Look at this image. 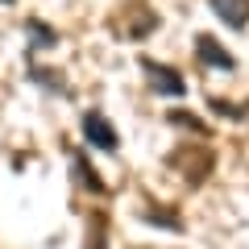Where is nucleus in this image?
<instances>
[{
  "label": "nucleus",
  "mask_w": 249,
  "mask_h": 249,
  "mask_svg": "<svg viewBox=\"0 0 249 249\" xmlns=\"http://www.w3.org/2000/svg\"><path fill=\"white\" fill-rule=\"evenodd\" d=\"M142 71H145V79H150V88L158 91V96H183V91H187L183 75H178L175 67H166V62L142 58Z\"/></svg>",
  "instance_id": "nucleus-1"
},
{
  "label": "nucleus",
  "mask_w": 249,
  "mask_h": 249,
  "mask_svg": "<svg viewBox=\"0 0 249 249\" xmlns=\"http://www.w3.org/2000/svg\"><path fill=\"white\" fill-rule=\"evenodd\" d=\"M83 137H88V145H96L104 154H112L121 145V137H116V129L108 124L104 112H83Z\"/></svg>",
  "instance_id": "nucleus-2"
},
{
  "label": "nucleus",
  "mask_w": 249,
  "mask_h": 249,
  "mask_svg": "<svg viewBox=\"0 0 249 249\" xmlns=\"http://www.w3.org/2000/svg\"><path fill=\"white\" fill-rule=\"evenodd\" d=\"M208 4H212V13L229 29H245L249 25V0H208Z\"/></svg>",
  "instance_id": "nucleus-3"
},
{
  "label": "nucleus",
  "mask_w": 249,
  "mask_h": 249,
  "mask_svg": "<svg viewBox=\"0 0 249 249\" xmlns=\"http://www.w3.org/2000/svg\"><path fill=\"white\" fill-rule=\"evenodd\" d=\"M196 50H199V62H204V67H216V71H232V67H237L216 37H196Z\"/></svg>",
  "instance_id": "nucleus-4"
},
{
  "label": "nucleus",
  "mask_w": 249,
  "mask_h": 249,
  "mask_svg": "<svg viewBox=\"0 0 249 249\" xmlns=\"http://www.w3.org/2000/svg\"><path fill=\"white\" fill-rule=\"evenodd\" d=\"M175 162H178V170H183L191 183H199V178L212 170V154H204V150H178Z\"/></svg>",
  "instance_id": "nucleus-5"
},
{
  "label": "nucleus",
  "mask_w": 249,
  "mask_h": 249,
  "mask_svg": "<svg viewBox=\"0 0 249 249\" xmlns=\"http://www.w3.org/2000/svg\"><path fill=\"white\" fill-rule=\"evenodd\" d=\"M75 175H79V183H83V191H91V196H104L108 187H104V178L91 170V162H88V154H75Z\"/></svg>",
  "instance_id": "nucleus-6"
},
{
  "label": "nucleus",
  "mask_w": 249,
  "mask_h": 249,
  "mask_svg": "<svg viewBox=\"0 0 249 249\" xmlns=\"http://www.w3.org/2000/svg\"><path fill=\"white\" fill-rule=\"evenodd\" d=\"M104 229H108V216L91 212L88 216V249H104Z\"/></svg>",
  "instance_id": "nucleus-7"
},
{
  "label": "nucleus",
  "mask_w": 249,
  "mask_h": 249,
  "mask_svg": "<svg viewBox=\"0 0 249 249\" xmlns=\"http://www.w3.org/2000/svg\"><path fill=\"white\" fill-rule=\"evenodd\" d=\"M150 220H154V224H162V229H183V224H178V212H170V208H158V204H150Z\"/></svg>",
  "instance_id": "nucleus-8"
},
{
  "label": "nucleus",
  "mask_w": 249,
  "mask_h": 249,
  "mask_svg": "<svg viewBox=\"0 0 249 249\" xmlns=\"http://www.w3.org/2000/svg\"><path fill=\"white\" fill-rule=\"evenodd\" d=\"M29 37H34V42H42V46H54L58 42V37H54V29H46V25H37V21H29Z\"/></svg>",
  "instance_id": "nucleus-9"
},
{
  "label": "nucleus",
  "mask_w": 249,
  "mask_h": 249,
  "mask_svg": "<svg viewBox=\"0 0 249 249\" xmlns=\"http://www.w3.org/2000/svg\"><path fill=\"white\" fill-rule=\"evenodd\" d=\"M166 121H170V124H183V129H199V133H204V124H199L191 112H170Z\"/></svg>",
  "instance_id": "nucleus-10"
},
{
  "label": "nucleus",
  "mask_w": 249,
  "mask_h": 249,
  "mask_svg": "<svg viewBox=\"0 0 249 249\" xmlns=\"http://www.w3.org/2000/svg\"><path fill=\"white\" fill-rule=\"evenodd\" d=\"M0 4H13V0H0Z\"/></svg>",
  "instance_id": "nucleus-11"
}]
</instances>
